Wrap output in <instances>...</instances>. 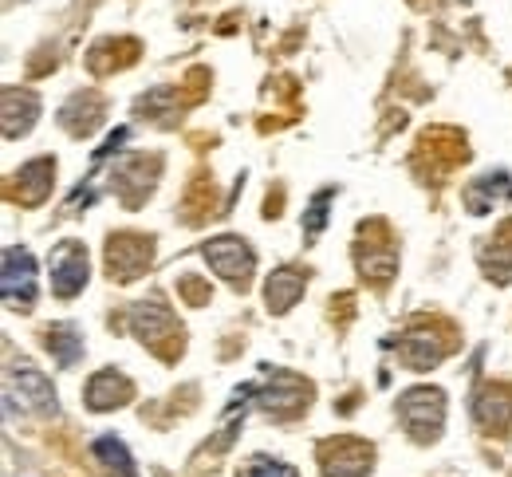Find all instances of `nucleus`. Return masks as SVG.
Masks as SVG:
<instances>
[{
	"label": "nucleus",
	"instance_id": "f8f14e48",
	"mask_svg": "<svg viewBox=\"0 0 512 477\" xmlns=\"http://www.w3.org/2000/svg\"><path fill=\"white\" fill-rule=\"evenodd\" d=\"M52 182H56V158H32L16 178V190H20L16 198H24L28 205L44 202L52 194Z\"/></svg>",
	"mask_w": 512,
	"mask_h": 477
},
{
	"label": "nucleus",
	"instance_id": "f3484780",
	"mask_svg": "<svg viewBox=\"0 0 512 477\" xmlns=\"http://www.w3.org/2000/svg\"><path fill=\"white\" fill-rule=\"evenodd\" d=\"M99 119H103V103H99V95H75V99L64 107V115H60V123H64L71 135H87Z\"/></svg>",
	"mask_w": 512,
	"mask_h": 477
},
{
	"label": "nucleus",
	"instance_id": "412c9836",
	"mask_svg": "<svg viewBox=\"0 0 512 477\" xmlns=\"http://www.w3.org/2000/svg\"><path fill=\"white\" fill-rule=\"evenodd\" d=\"M359 273L367 276V280H379V284H386L390 276L398 273V253H394L390 245H379V249L359 253Z\"/></svg>",
	"mask_w": 512,
	"mask_h": 477
},
{
	"label": "nucleus",
	"instance_id": "0eeeda50",
	"mask_svg": "<svg viewBox=\"0 0 512 477\" xmlns=\"http://www.w3.org/2000/svg\"><path fill=\"white\" fill-rule=\"evenodd\" d=\"M150 237H134V233H119L107 241V269L119 280H130L138 276L146 265H150Z\"/></svg>",
	"mask_w": 512,
	"mask_h": 477
},
{
	"label": "nucleus",
	"instance_id": "ddd939ff",
	"mask_svg": "<svg viewBox=\"0 0 512 477\" xmlns=\"http://www.w3.org/2000/svg\"><path fill=\"white\" fill-rule=\"evenodd\" d=\"M300 296H304V273L300 269H276V273L268 276V284H264V304L276 316L288 312Z\"/></svg>",
	"mask_w": 512,
	"mask_h": 477
},
{
	"label": "nucleus",
	"instance_id": "f03ea898",
	"mask_svg": "<svg viewBox=\"0 0 512 477\" xmlns=\"http://www.w3.org/2000/svg\"><path fill=\"white\" fill-rule=\"evenodd\" d=\"M371 462H375V454L359 438H335V442H323L320 446L323 477H367L371 474Z\"/></svg>",
	"mask_w": 512,
	"mask_h": 477
},
{
	"label": "nucleus",
	"instance_id": "dca6fc26",
	"mask_svg": "<svg viewBox=\"0 0 512 477\" xmlns=\"http://www.w3.org/2000/svg\"><path fill=\"white\" fill-rule=\"evenodd\" d=\"M485 276H493L497 284H509L512 280V221H505V229L485 245Z\"/></svg>",
	"mask_w": 512,
	"mask_h": 477
},
{
	"label": "nucleus",
	"instance_id": "5701e85b",
	"mask_svg": "<svg viewBox=\"0 0 512 477\" xmlns=\"http://www.w3.org/2000/svg\"><path fill=\"white\" fill-rule=\"evenodd\" d=\"M241 477H300L292 466H284V462H272V458H256L253 466L245 470Z\"/></svg>",
	"mask_w": 512,
	"mask_h": 477
},
{
	"label": "nucleus",
	"instance_id": "9b49d317",
	"mask_svg": "<svg viewBox=\"0 0 512 477\" xmlns=\"http://www.w3.org/2000/svg\"><path fill=\"white\" fill-rule=\"evenodd\" d=\"M40 119V99L32 91H4V135H28Z\"/></svg>",
	"mask_w": 512,
	"mask_h": 477
},
{
	"label": "nucleus",
	"instance_id": "6ab92c4d",
	"mask_svg": "<svg viewBox=\"0 0 512 477\" xmlns=\"http://www.w3.org/2000/svg\"><path fill=\"white\" fill-rule=\"evenodd\" d=\"M95 458L115 477H134V458H130V450L123 446V438H115V434H103L95 442Z\"/></svg>",
	"mask_w": 512,
	"mask_h": 477
},
{
	"label": "nucleus",
	"instance_id": "20e7f679",
	"mask_svg": "<svg viewBox=\"0 0 512 477\" xmlns=\"http://www.w3.org/2000/svg\"><path fill=\"white\" fill-rule=\"evenodd\" d=\"M36 300V261L24 249L4 253V304L8 308H32Z\"/></svg>",
	"mask_w": 512,
	"mask_h": 477
},
{
	"label": "nucleus",
	"instance_id": "9d476101",
	"mask_svg": "<svg viewBox=\"0 0 512 477\" xmlns=\"http://www.w3.org/2000/svg\"><path fill=\"white\" fill-rule=\"evenodd\" d=\"M473 414H477V422L485 426V430H509L512 426V391L509 387H485L481 395H477V403H473Z\"/></svg>",
	"mask_w": 512,
	"mask_h": 477
},
{
	"label": "nucleus",
	"instance_id": "aec40b11",
	"mask_svg": "<svg viewBox=\"0 0 512 477\" xmlns=\"http://www.w3.org/2000/svg\"><path fill=\"white\" fill-rule=\"evenodd\" d=\"M48 347H52V355H56L60 367H75L79 355H83V340H79L75 324H56V328L48 332Z\"/></svg>",
	"mask_w": 512,
	"mask_h": 477
},
{
	"label": "nucleus",
	"instance_id": "1a4fd4ad",
	"mask_svg": "<svg viewBox=\"0 0 512 477\" xmlns=\"http://www.w3.org/2000/svg\"><path fill=\"white\" fill-rule=\"evenodd\" d=\"M130 395H134V387L127 383V375H119V371H99L91 383H87V407L91 410H115L130 403Z\"/></svg>",
	"mask_w": 512,
	"mask_h": 477
},
{
	"label": "nucleus",
	"instance_id": "6e6552de",
	"mask_svg": "<svg viewBox=\"0 0 512 477\" xmlns=\"http://www.w3.org/2000/svg\"><path fill=\"white\" fill-rule=\"evenodd\" d=\"M12 379H16V391L24 395V403L36 410V414H60V399H56L52 383H48L32 363L12 367Z\"/></svg>",
	"mask_w": 512,
	"mask_h": 477
},
{
	"label": "nucleus",
	"instance_id": "423d86ee",
	"mask_svg": "<svg viewBox=\"0 0 512 477\" xmlns=\"http://www.w3.org/2000/svg\"><path fill=\"white\" fill-rule=\"evenodd\" d=\"M130 328H134L138 340L150 343V347H162V343L178 332L170 308H166L158 296H150L146 304H134V308H130Z\"/></svg>",
	"mask_w": 512,
	"mask_h": 477
},
{
	"label": "nucleus",
	"instance_id": "2eb2a0df",
	"mask_svg": "<svg viewBox=\"0 0 512 477\" xmlns=\"http://www.w3.org/2000/svg\"><path fill=\"white\" fill-rule=\"evenodd\" d=\"M402 347V363L406 367H414V371H430V367H438L442 363V343L434 340L430 332H410L406 340L398 343Z\"/></svg>",
	"mask_w": 512,
	"mask_h": 477
},
{
	"label": "nucleus",
	"instance_id": "4be33fe9",
	"mask_svg": "<svg viewBox=\"0 0 512 477\" xmlns=\"http://www.w3.org/2000/svg\"><path fill=\"white\" fill-rule=\"evenodd\" d=\"M327 202H331V190H320L316 194V202L308 205V213H304V225H308V241H316L323 229V221H327Z\"/></svg>",
	"mask_w": 512,
	"mask_h": 477
},
{
	"label": "nucleus",
	"instance_id": "39448f33",
	"mask_svg": "<svg viewBox=\"0 0 512 477\" xmlns=\"http://www.w3.org/2000/svg\"><path fill=\"white\" fill-rule=\"evenodd\" d=\"M83 284H87V249L79 241H64L52 253V288H56V296L71 300Z\"/></svg>",
	"mask_w": 512,
	"mask_h": 477
},
{
	"label": "nucleus",
	"instance_id": "f257e3e1",
	"mask_svg": "<svg viewBox=\"0 0 512 477\" xmlns=\"http://www.w3.org/2000/svg\"><path fill=\"white\" fill-rule=\"evenodd\" d=\"M398 414H402V426L414 442H430L442 434V422H446V395L438 387H414L398 399Z\"/></svg>",
	"mask_w": 512,
	"mask_h": 477
},
{
	"label": "nucleus",
	"instance_id": "a211bd4d",
	"mask_svg": "<svg viewBox=\"0 0 512 477\" xmlns=\"http://www.w3.org/2000/svg\"><path fill=\"white\" fill-rule=\"evenodd\" d=\"M308 403V387L304 383H280V387H268V391H260V407L272 410V414H280V418H288L292 410H300Z\"/></svg>",
	"mask_w": 512,
	"mask_h": 477
},
{
	"label": "nucleus",
	"instance_id": "7ed1b4c3",
	"mask_svg": "<svg viewBox=\"0 0 512 477\" xmlns=\"http://www.w3.org/2000/svg\"><path fill=\"white\" fill-rule=\"evenodd\" d=\"M205 261H209L213 273L225 276L229 284H245L253 276V265H256L253 249L241 237H213L205 245Z\"/></svg>",
	"mask_w": 512,
	"mask_h": 477
},
{
	"label": "nucleus",
	"instance_id": "4468645a",
	"mask_svg": "<svg viewBox=\"0 0 512 477\" xmlns=\"http://www.w3.org/2000/svg\"><path fill=\"white\" fill-rule=\"evenodd\" d=\"M512 198V178L509 174H485L481 182H473L469 190H465V209L469 213H489L497 202H509Z\"/></svg>",
	"mask_w": 512,
	"mask_h": 477
}]
</instances>
